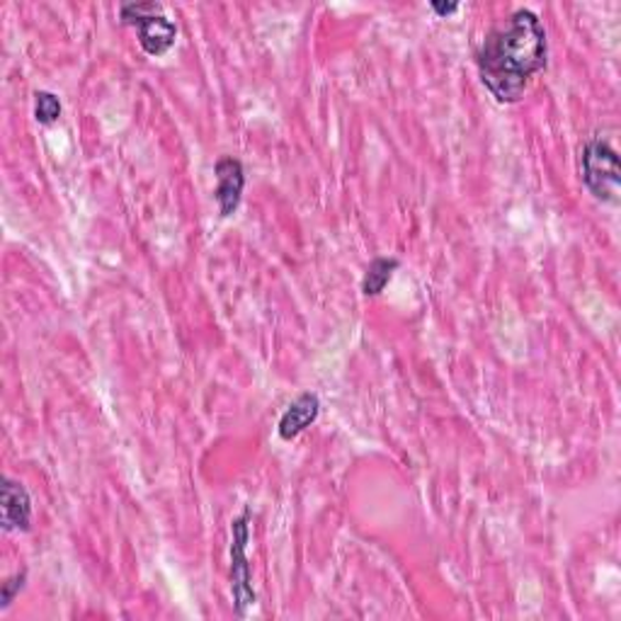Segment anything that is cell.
I'll return each mask as SVG.
<instances>
[{
    "label": "cell",
    "instance_id": "cell-4",
    "mask_svg": "<svg viewBox=\"0 0 621 621\" xmlns=\"http://www.w3.org/2000/svg\"><path fill=\"white\" fill-rule=\"evenodd\" d=\"M250 544V510L246 508L231 524V597L238 617H246L255 604L258 595L253 588V568L248 560Z\"/></svg>",
    "mask_w": 621,
    "mask_h": 621
},
{
    "label": "cell",
    "instance_id": "cell-10",
    "mask_svg": "<svg viewBox=\"0 0 621 621\" xmlns=\"http://www.w3.org/2000/svg\"><path fill=\"white\" fill-rule=\"evenodd\" d=\"M25 585H28V568H22L18 570L15 576H10L6 582H3V595H0V612H6V609L15 602V597L25 590Z\"/></svg>",
    "mask_w": 621,
    "mask_h": 621
},
{
    "label": "cell",
    "instance_id": "cell-6",
    "mask_svg": "<svg viewBox=\"0 0 621 621\" xmlns=\"http://www.w3.org/2000/svg\"><path fill=\"white\" fill-rule=\"evenodd\" d=\"M0 510H3V532H30L32 530V498L28 493V488L20 481L3 476L0 481Z\"/></svg>",
    "mask_w": 621,
    "mask_h": 621
},
{
    "label": "cell",
    "instance_id": "cell-7",
    "mask_svg": "<svg viewBox=\"0 0 621 621\" xmlns=\"http://www.w3.org/2000/svg\"><path fill=\"white\" fill-rule=\"evenodd\" d=\"M320 415V399L316 391H304L298 393V396L286 405L282 417H280V425H277V435L284 442H292L296 439L302 433L314 425Z\"/></svg>",
    "mask_w": 621,
    "mask_h": 621
},
{
    "label": "cell",
    "instance_id": "cell-5",
    "mask_svg": "<svg viewBox=\"0 0 621 621\" xmlns=\"http://www.w3.org/2000/svg\"><path fill=\"white\" fill-rule=\"evenodd\" d=\"M214 175H217V189H214V199L221 219H229L238 211L246 193V168L241 159L236 155H221L214 163Z\"/></svg>",
    "mask_w": 621,
    "mask_h": 621
},
{
    "label": "cell",
    "instance_id": "cell-2",
    "mask_svg": "<svg viewBox=\"0 0 621 621\" xmlns=\"http://www.w3.org/2000/svg\"><path fill=\"white\" fill-rule=\"evenodd\" d=\"M580 181L588 193L604 205H617L621 187V165L617 149L602 137H590L578 155Z\"/></svg>",
    "mask_w": 621,
    "mask_h": 621
},
{
    "label": "cell",
    "instance_id": "cell-8",
    "mask_svg": "<svg viewBox=\"0 0 621 621\" xmlns=\"http://www.w3.org/2000/svg\"><path fill=\"white\" fill-rule=\"evenodd\" d=\"M401 268L399 258H386L379 255L372 262H369L362 277V294L367 298H377L384 294V290L389 286V282L393 280V272Z\"/></svg>",
    "mask_w": 621,
    "mask_h": 621
},
{
    "label": "cell",
    "instance_id": "cell-1",
    "mask_svg": "<svg viewBox=\"0 0 621 621\" xmlns=\"http://www.w3.org/2000/svg\"><path fill=\"white\" fill-rule=\"evenodd\" d=\"M546 28L530 8H518L503 22H498L476 52L481 83L500 105L520 102L534 76L546 70Z\"/></svg>",
    "mask_w": 621,
    "mask_h": 621
},
{
    "label": "cell",
    "instance_id": "cell-11",
    "mask_svg": "<svg viewBox=\"0 0 621 621\" xmlns=\"http://www.w3.org/2000/svg\"><path fill=\"white\" fill-rule=\"evenodd\" d=\"M429 10H433L435 15H439V18H449V15H454L459 10V3H439V0H433V3H429Z\"/></svg>",
    "mask_w": 621,
    "mask_h": 621
},
{
    "label": "cell",
    "instance_id": "cell-3",
    "mask_svg": "<svg viewBox=\"0 0 621 621\" xmlns=\"http://www.w3.org/2000/svg\"><path fill=\"white\" fill-rule=\"evenodd\" d=\"M119 18H122L124 25L137 28L139 46L149 56H163L175 46L177 25L163 13L161 3H153V0L124 3L119 8Z\"/></svg>",
    "mask_w": 621,
    "mask_h": 621
},
{
    "label": "cell",
    "instance_id": "cell-9",
    "mask_svg": "<svg viewBox=\"0 0 621 621\" xmlns=\"http://www.w3.org/2000/svg\"><path fill=\"white\" fill-rule=\"evenodd\" d=\"M62 112H64V105H62V98H58L56 92H52V90L34 92V119H37L40 124L50 127V124L58 122V119H62Z\"/></svg>",
    "mask_w": 621,
    "mask_h": 621
}]
</instances>
